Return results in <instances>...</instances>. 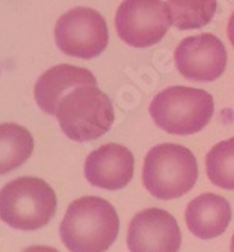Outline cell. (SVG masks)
Instances as JSON below:
<instances>
[{
	"mask_svg": "<svg viewBox=\"0 0 234 252\" xmlns=\"http://www.w3.org/2000/svg\"><path fill=\"white\" fill-rule=\"evenodd\" d=\"M185 221L193 236L200 239H215L230 226L231 206L220 195L203 193L188 203Z\"/></svg>",
	"mask_w": 234,
	"mask_h": 252,
	"instance_id": "obj_12",
	"label": "cell"
},
{
	"mask_svg": "<svg viewBox=\"0 0 234 252\" xmlns=\"http://www.w3.org/2000/svg\"><path fill=\"white\" fill-rule=\"evenodd\" d=\"M198 177L197 159L180 144H157L146 154L142 182L159 200H174L188 193Z\"/></svg>",
	"mask_w": 234,
	"mask_h": 252,
	"instance_id": "obj_3",
	"label": "cell"
},
{
	"mask_svg": "<svg viewBox=\"0 0 234 252\" xmlns=\"http://www.w3.org/2000/svg\"><path fill=\"white\" fill-rule=\"evenodd\" d=\"M118 228L113 205L99 196H84L69 205L59 236L70 252H105L115 243Z\"/></svg>",
	"mask_w": 234,
	"mask_h": 252,
	"instance_id": "obj_1",
	"label": "cell"
},
{
	"mask_svg": "<svg viewBox=\"0 0 234 252\" xmlns=\"http://www.w3.org/2000/svg\"><path fill=\"white\" fill-rule=\"evenodd\" d=\"M33 153V138L23 126L0 125V175L18 169Z\"/></svg>",
	"mask_w": 234,
	"mask_h": 252,
	"instance_id": "obj_13",
	"label": "cell"
},
{
	"mask_svg": "<svg viewBox=\"0 0 234 252\" xmlns=\"http://www.w3.org/2000/svg\"><path fill=\"white\" fill-rule=\"evenodd\" d=\"M54 117L69 139L85 143L108 133L115 112L110 97L97 85H82L61 98Z\"/></svg>",
	"mask_w": 234,
	"mask_h": 252,
	"instance_id": "obj_2",
	"label": "cell"
},
{
	"mask_svg": "<svg viewBox=\"0 0 234 252\" xmlns=\"http://www.w3.org/2000/svg\"><path fill=\"white\" fill-rule=\"evenodd\" d=\"M230 252H234V234H233V239H231V246H230Z\"/></svg>",
	"mask_w": 234,
	"mask_h": 252,
	"instance_id": "obj_18",
	"label": "cell"
},
{
	"mask_svg": "<svg viewBox=\"0 0 234 252\" xmlns=\"http://www.w3.org/2000/svg\"><path fill=\"white\" fill-rule=\"evenodd\" d=\"M54 39L67 56L92 59L108 44V28L99 12L79 7L61 15L54 27Z\"/></svg>",
	"mask_w": 234,
	"mask_h": 252,
	"instance_id": "obj_6",
	"label": "cell"
},
{
	"mask_svg": "<svg viewBox=\"0 0 234 252\" xmlns=\"http://www.w3.org/2000/svg\"><path fill=\"white\" fill-rule=\"evenodd\" d=\"M126 243L130 252H179L182 234L169 211L147 208L133 216Z\"/></svg>",
	"mask_w": 234,
	"mask_h": 252,
	"instance_id": "obj_9",
	"label": "cell"
},
{
	"mask_svg": "<svg viewBox=\"0 0 234 252\" xmlns=\"http://www.w3.org/2000/svg\"><path fill=\"white\" fill-rule=\"evenodd\" d=\"M208 179L220 189L234 190V138L215 144L206 154Z\"/></svg>",
	"mask_w": 234,
	"mask_h": 252,
	"instance_id": "obj_15",
	"label": "cell"
},
{
	"mask_svg": "<svg viewBox=\"0 0 234 252\" xmlns=\"http://www.w3.org/2000/svg\"><path fill=\"white\" fill-rule=\"evenodd\" d=\"M228 38L231 41V46L234 48V13L231 15L230 22H228Z\"/></svg>",
	"mask_w": 234,
	"mask_h": 252,
	"instance_id": "obj_17",
	"label": "cell"
},
{
	"mask_svg": "<svg viewBox=\"0 0 234 252\" xmlns=\"http://www.w3.org/2000/svg\"><path fill=\"white\" fill-rule=\"evenodd\" d=\"M22 252H59V251L49 248V246H30V248L23 249Z\"/></svg>",
	"mask_w": 234,
	"mask_h": 252,
	"instance_id": "obj_16",
	"label": "cell"
},
{
	"mask_svg": "<svg viewBox=\"0 0 234 252\" xmlns=\"http://www.w3.org/2000/svg\"><path fill=\"white\" fill-rule=\"evenodd\" d=\"M216 7V0H167L172 25L179 30L205 27L215 17Z\"/></svg>",
	"mask_w": 234,
	"mask_h": 252,
	"instance_id": "obj_14",
	"label": "cell"
},
{
	"mask_svg": "<svg viewBox=\"0 0 234 252\" xmlns=\"http://www.w3.org/2000/svg\"><path fill=\"white\" fill-rule=\"evenodd\" d=\"M215 112L213 97L206 90L174 85L154 97L149 113L166 133L188 136L201 131Z\"/></svg>",
	"mask_w": 234,
	"mask_h": 252,
	"instance_id": "obj_4",
	"label": "cell"
},
{
	"mask_svg": "<svg viewBox=\"0 0 234 252\" xmlns=\"http://www.w3.org/2000/svg\"><path fill=\"white\" fill-rule=\"evenodd\" d=\"M134 158L121 144H105L85 159L84 174L90 185L105 190H120L133 177Z\"/></svg>",
	"mask_w": 234,
	"mask_h": 252,
	"instance_id": "obj_10",
	"label": "cell"
},
{
	"mask_svg": "<svg viewBox=\"0 0 234 252\" xmlns=\"http://www.w3.org/2000/svg\"><path fill=\"white\" fill-rule=\"evenodd\" d=\"M177 70L193 82H213L225 72L228 54L215 34H195L182 39L175 48Z\"/></svg>",
	"mask_w": 234,
	"mask_h": 252,
	"instance_id": "obj_8",
	"label": "cell"
},
{
	"mask_svg": "<svg viewBox=\"0 0 234 252\" xmlns=\"http://www.w3.org/2000/svg\"><path fill=\"white\" fill-rule=\"evenodd\" d=\"M82 85H97L94 74L87 69L61 64L51 67L38 79L34 85V98L38 107L48 115H56L61 98L70 90Z\"/></svg>",
	"mask_w": 234,
	"mask_h": 252,
	"instance_id": "obj_11",
	"label": "cell"
},
{
	"mask_svg": "<svg viewBox=\"0 0 234 252\" xmlns=\"http://www.w3.org/2000/svg\"><path fill=\"white\" fill-rule=\"evenodd\" d=\"M170 25V12L162 0H123L115 17L120 39L133 48L159 43Z\"/></svg>",
	"mask_w": 234,
	"mask_h": 252,
	"instance_id": "obj_7",
	"label": "cell"
},
{
	"mask_svg": "<svg viewBox=\"0 0 234 252\" xmlns=\"http://www.w3.org/2000/svg\"><path fill=\"white\" fill-rule=\"evenodd\" d=\"M54 211L56 195L41 179H15L0 190V220L13 229L43 228L53 218Z\"/></svg>",
	"mask_w": 234,
	"mask_h": 252,
	"instance_id": "obj_5",
	"label": "cell"
}]
</instances>
